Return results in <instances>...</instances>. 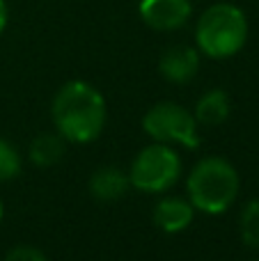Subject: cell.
<instances>
[{
    "label": "cell",
    "mask_w": 259,
    "mask_h": 261,
    "mask_svg": "<svg viewBox=\"0 0 259 261\" xmlns=\"http://www.w3.org/2000/svg\"><path fill=\"white\" fill-rule=\"evenodd\" d=\"M106 115L108 110L101 92L83 81L64 83L50 103V117L58 133L78 144L99 138L106 126Z\"/></svg>",
    "instance_id": "cell-1"
},
{
    "label": "cell",
    "mask_w": 259,
    "mask_h": 261,
    "mask_svg": "<svg viewBox=\"0 0 259 261\" xmlns=\"http://www.w3.org/2000/svg\"><path fill=\"white\" fill-rule=\"evenodd\" d=\"M241 179L229 161L220 156L202 158L188 174V202L195 211H204L209 216L227 211L239 197Z\"/></svg>",
    "instance_id": "cell-2"
},
{
    "label": "cell",
    "mask_w": 259,
    "mask_h": 261,
    "mask_svg": "<svg viewBox=\"0 0 259 261\" xmlns=\"http://www.w3.org/2000/svg\"><path fill=\"white\" fill-rule=\"evenodd\" d=\"M248 39V18L232 3H216L200 16L195 28L197 50L206 58L225 60L237 55Z\"/></svg>",
    "instance_id": "cell-3"
},
{
    "label": "cell",
    "mask_w": 259,
    "mask_h": 261,
    "mask_svg": "<svg viewBox=\"0 0 259 261\" xmlns=\"http://www.w3.org/2000/svg\"><path fill=\"white\" fill-rule=\"evenodd\" d=\"M142 128L154 142L179 144L186 149L200 147V124L195 115L179 103H156L142 117Z\"/></svg>",
    "instance_id": "cell-4"
},
{
    "label": "cell",
    "mask_w": 259,
    "mask_h": 261,
    "mask_svg": "<svg viewBox=\"0 0 259 261\" xmlns=\"http://www.w3.org/2000/svg\"><path fill=\"white\" fill-rule=\"evenodd\" d=\"M182 174V158L170 144L154 142L136 156L128 170V179L136 190L163 193Z\"/></svg>",
    "instance_id": "cell-5"
},
{
    "label": "cell",
    "mask_w": 259,
    "mask_h": 261,
    "mask_svg": "<svg viewBox=\"0 0 259 261\" xmlns=\"http://www.w3.org/2000/svg\"><path fill=\"white\" fill-rule=\"evenodd\" d=\"M191 0H140V18L154 30H179L191 18Z\"/></svg>",
    "instance_id": "cell-6"
},
{
    "label": "cell",
    "mask_w": 259,
    "mask_h": 261,
    "mask_svg": "<svg viewBox=\"0 0 259 261\" xmlns=\"http://www.w3.org/2000/svg\"><path fill=\"white\" fill-rule=\"evenodd\" d=\"M197 69H200V50L186 44L168 48L159 60L161 76L170 83H177V85L193 81Z\"/></svg>",
    "instance_id": "cell-7"
},
{
    "label": "cell",
    "mask_w": 259,
    "mask_h": 261,
    "mask_svg": "<svg viewBox=\"0 0 259 261\" xmlns=\"http://www.w3.org/2000/svg\"><path fill=\"white\" fill-rule=\"evenodd\" d=\"M195 208L188 199L182 197H165L156 204L154 208V222L165 234H179L193 222Z\"/></svg>",
    "instance_id": "cell-8"
},
{
    "label": "cell",
    "mask_w": 259,
    "mask_h": 261,
    "mask_svg": "<svg viewBox=\"0 0 259 261\" xmlns=\"http://www.w3.org/2000/svg\"><path fill=\"white\" fill-rule=\"evenodd\" d=\"M128 188H131L128 172L113 165L99 167L90 176V193L92 197L101 199V202H117V199H122L128 193Z\"/></svg>",
    "instance_id": "cell-9"
},
{
    "label": "cell",
    "mask_w": 259,
    "mask_h": 261,
    "mask_svg": "<svg viewBox=\"0 0 259 261\" xmlns=\"http://www.w3.org/2000/svg\"><path fill=\"white\" fill-rule=\"evenodd\" d=\"M229 96L223 90H209L195 106V119L202 126H220L229 117Z\"/></svg>",
    "instance_id": "cell-10"
},
{
    "label": "cell",
    "mask_w": 259,
    "mask_h": 261,
    "mask_svg": "<svg viewBox=\"0 0 259 261\" xmlns=\"http://www.w3.org/2000/svg\"><path fill=\"white\" fill-rule=\"evenodd\" d=\"M30 161L39 167H53L64 156V138L60 133H41L30 142Z\"/></svg>",
    "instance_id": "cell-11"
},
{
    "label": "cell",
    "mask_w": 259,
    "mask_h": 261,
    "mask_svg": "<svg viewBox=\"0 0 259 261\" xmlns=\"http://www.w3.org/2000/svg\"><path fill=\"white\" fill-rule=\"evenodd\" d=\"M239 229L241 239L248 248L259 250V199H252L243 206L241 218H239Z\"/></svg>",
    "instance_id": "cell-12"
},
{
    "label": "cell",
    "mask_w": 259,
    "mask_h": 261,
    "mask_svg": "<svg viewBox=\"0 0 259 261\" xmlns=\"http://www.w3.org/2000/svg\"><path fill=\"white\" fill-rule=\"evenodd\" d=\"M21 172V156L18 151L0 138V181H12Z\"/></svg>",
    "instance_id": "cell-13"
},
{
    "label": "cell",
    "mask_w": 259,
    "mask_h": 261,
    "mask_svg": "<svg viewBox=\"0 0 259 261\" xmlns=\"http://www.w3.org/2000/svg\"><path fill=\"white\" fill-rule=\"evenodd\" d=\"M5 261H48L44 254L37 248H30V245H16L7 252Z\"/></svg>",
    "instance_id": "cell-14"
},
{
    "label": "cell",
    "mask_w": 259,
    "mask_h": 261,
    "mask_svg": "<svg viewBox=\"0 0 259 261\" xmlns=\"http://www.w3.org/2000/svg\"><path fill=\"white\" fill-rule=\"evenodd\" d=\"M7 28V5L5 0H0V32Z\"/></svg>",
    "instance_id": "cell-15"
},
{
    "label": "cell",
    "mask_w": 259,
    "mask_h": 261,
    "mask_svg": "<svg viewBox=\"0 0 259 261\" xmlns=\"http://www.w3.org/2000/svg\"><path fill=\"white\" fill-rule=\"evenodd\" d=\"M0 220H3V202H0Z\"/></svg>",
    "instance_id": "cell-16"
}]
</instances>
